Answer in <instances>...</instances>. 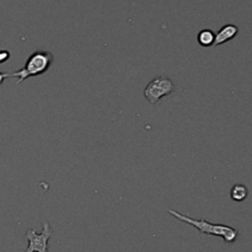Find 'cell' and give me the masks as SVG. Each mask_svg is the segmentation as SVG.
<instances>
[{"instance_id": "obj_7", "label": "cell", "mask_w": 252, "mask_h": 252, "mask_svg": "<svg viewBox=\"0 0 252 252\" xmlns=\"http://www.w3.org/2000/svg\"><path fill=\"white\" fill-rule=\"evenodd\" d=\"M215 33L210 30H202L199 33H198V43H199L202 47H210L213 46V42H214Z\"/></svg>"}, {"instance_id": "obj_9", "label": "cell", "mask_w": 252, "mask_h": 252, "mask_svg": "<svg viewBox=\"0 0 252 252\" xmlns=\"http://www.w3.org/2000/svg\"><path fill=\"white\" fill-rule=\"evenodd\" d=\"M8 78H10V74H9V73H0V85L3 84L4 80L8 79Z\"/></svg>"}, {"instance_id": "obj_2", "label": "cell", "mask_w": 252, "mask_h": 252, "mask_svg": "<svg viewBox=\"0 0 252 252\" xmlns=\"http://www.w3.org/2000/svg\"><path fill=\"white\" fill-rule=\"evenodd\" d=\"M53 60H55V56L52 53L46 52V51H37L28 58L23 69L15 73H10V77L18 78L16 84L19 85L28 78L45 74L51 68Z\"/></svg>"}, {"instance_id": "obj_5", "label": "cell", "mask_w": 252, "mask_h": 252, "mask_svg": "<svg viewBox=\"0 0 252 252\" xmlns=\"http://www.w3.org/2000/svg\"><path fill=\"white\" fill-rule=\"evenodd\" d=\"M237 32H239V28H237L235 25L229 24V25L223 26V28L218 31L217 35H215L213 46L217 47V46L223 45V43L229 42V41H231L232 38L237 35Z\"/></svg>"}, {"instance_id": "obj_8", "label": "cell", "mask_w": 252, "mask_h": 252, "mask_svg": "<svg viewBox=\"0 0 252 252\" xmlns=\"http://www.w3.org/2000/svg\"><path fill=\"white\" fill-rule=\"evenodd\" d=\"M10 58V53L8 51H0V63H4Z\"/></svg>"}, {"instance_id": "obj_6", "label": "cell", "mask_w": 252, "mask_h": 252, "mask_svg": "<svg viewBox=\"0 0 252 252\" xmlns=\"http://www.w3.org/2000/svg\"><path fill=\"white\" fill-rule=\"evenodd\" d=\"M249 196V190L244 185H235L230 191V197L235 202H244Z\"/></svg>"}, {"instance_id": "obj_1", "label": "cell", "mask_w": 252, "mask_h": 252, "mask_svg": "<svg viewBox=\"0 0 252 252\" xmlns=\"http://www.w3.org/2000/svg\"><path fill=\"white\" fill-rule=\"evenodd\" d=\"M168 213H170L172 217H175L176 219L181 220L183 223H187V224L193 225L200 234L204 235H213V236H219L223 237L226 244H231L239 236V231L234 227L229 226V225L224 224H213V223H209L205 219H193V218L188 217V215L181 214L177 210L168 209Z\"/></svg>"}, {"instance_id": "obj_4", "label": "cell", "mask_w": 252, "mask_h": 252, "mask_svg": "<svg viewBox=\"0 0 252 252\" xmlns=\"http://www.w3.org/2000/svg\"><path fill=\"white\" fill-rule=\"evenodd\" d=\"M53 230L50 223H43V231L38 234L35 229H28L26 231V239L28 240V246L26 252H50L48 251V240L53 236Z\"/></svg>"}, {"instance_id": "obj_3", "label": "cell", "mask_w": 252, "mask_h": 252, "mask_svg": "<svg viewBox=\"0 0 252 252\" xmlns=\"http://www.w3.org/2000/svg\"><path fill=\"white\" fill-rule=\"evenodd\" d=\"M175 91V84L168 77H158L151 80L144 89V97L148 100L149 104L155 105L163 97L170 96Z\"/></svg>"}]
</instances>
